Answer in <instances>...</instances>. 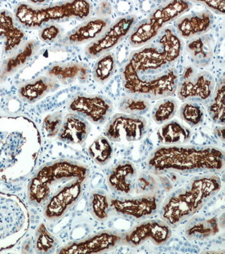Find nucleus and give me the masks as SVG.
<instances>
[{
	"instance_id": "f257e3e1",
	"label": "nucleus",
	"mask_w": 225,
	"mask_h": 254,
	"mask_svg": "<svg viewBox=\"0 0 225 254\" xmlns=\"http://www.w3.org/2000/svg\"><path fill=\"white\" fill-rule=\"evenodd\" d=\"M89 175L87 166L68 159L45 164L28 186L32 205L44 206V216L50 221L62 218L83 194Z\"/></svg>"
},
{
	"instance_id": "f03ea898",
	"label": "nucleus",
	"mask_w": 225,
	"mask_h": 254,
	"mask_svg": "<svg viewBox=\"0 0 225 254\" xmlns=\"http://www.w3.org/2000/svg\"><path fill=\"white\" fill-rule=\"evenodd\" d=\"M225 163L224 151L215 146H162L150 155L147 167L157 176L170 173L215 174L224 170Z\"/></svg>"
},
{
	"instance_id": "7ed1b4c3",
	"label": "nucleus",
	"mask_w": 225,
	"mask_h": 254,
	"mask_svg": "<svg viewBox=\"0 0 225 254\" xmlns=\"http://www.w3.org/2000/svg\"><path fill=\"white\" fill-rule=\"evenodd\" d=\"M222 180L214 174L195 176L168 195L160 208L161 219L172 228L193 216L219 193Z\"/></svg>"
},
{
	"instance_id": "20e7f679",
	"label": "nucleus",
	"mask_w": 225,
	"mask_h": 254,
	"mask_svg": "<svg viewBox=\"0 0 225 254\" xmlns=\"http://www.w3.org/2000/svg\"><path fill=\"white\" fill-rule=\"evenodd\" d=\"M128 95L148 101L170 97L177 91L179 73L173 67H155L128 60L121 73Z\"/></svg>"
},
{
	"instance_id": "39448f33",
	"label": "nucleus",
	"mask_w": 225,
	"mask_h": 254,
	"mask_svg": "<svg viewBox=\"0 0 225 254\" xmlns=\"http://www.w3.org/2000/svg\"><path fill=\"white\" fill-rule=\"evenodd\" d=\"M162 194L154 193L116 198L103 190L92 192L90 207L94 218L104 222L112 216H121L135 221L157 214L162 204Z\"/></svg>"
},
{
	"instance_id": "423d86ee",
	"label": "nucleus",
	"mask_w": 225,
	"mask_h": 254,
	"mask_svg": "<svg viewBox=\"0 0 225 254\" xmlns=\"http://www.w3.org/2000/svg\"><path fill=\"white\" fill-rule=\"evenodd\" d=\"M91 13L92 5L88 1H63L40 7L21 2L15 8L14 18L27 29H38L49 23L87 20Z\"/></svg>"
},
{
	"instance_id": "0eeeda50",
	"label": "nucleus",
	"mask_w": 225,
	"mask_h": 254,
	"mask_svg": "<svg viewBox=\"0 0 225 254\" xmlns=\"http://www.w3.org/2000/svg\"><path fill=\"white\" fill-rule=\"evenodd\" d=\"M192 6L193 3L186 1H168L161 4L148 17L134 26L129 35L131 47H142L151 43L167 24L177 20Z\"/></svg>"
},
{
	"instance_id": "6e6552de",
	"label": "nucleus",
	"mask_w": 225,
	"mask_h": 254,
	"mask_svg": "<svg viewBox=\"0 0 225 254\" xmlns=\"http://www.w3.org/2000/svg\"><path fill=\"white\" fill-rule=\"evenodd\" d=\"M29 214L17 196L0 193V240L22 238L29 226Z\"/></svg>"
},
{
	"instance_id": "1a4fd4ad",
	"label": "nucleus",
	"mask_w": 225,
	"mask_h": 254,
	"mask_svg": "<svg viewBox=\"0 0 225 254\" xmlns=\"http://www.w3.org/2000/svg\"><path fill=\"white\" fill-rule=\"evenodd\" d=\"M215 89V81L211 73L189 65L179 79L177 91L182 101L205 103L211 98Z\"/></svg>"
},
{
	"instance_id": "9d476101",
	"label": "nucleus",
	"mask_w": 225,
	"mask_h": 254,
	"mask_svg": "<svg viewBox=\"0 0 225 254\" xmlns=\"http://www.w3.org/2000/svg\"><path fill=\"white\" fill-rule=\"evenodd\" d=\"M137 21V16L135 15L117 19L99 38L88 45L85 49L86 55L89 59H95L109 53L130 34Z\"/></svg>"
},
{
	"instance_id": "9b49d317",
	"label": "nucleus",
	"mask_w": 225,
	"mask_h": 254,
	"mask_svg": "<svg viewBox=\"0 0 225 254\" xmlns=\"http://www.w3.org/2000/svg\"><path fill=\"white\" fill-rule=\"evenodd\" d=\"M68 111L95 125H103L111 116L113 106L104 96L77 93L68 105Z\"/></svg>"
},
{
	"instance_id": "f8f14e48",
	"label": "nucleus",
	"mask_w": 225,
	"mask_h": 254,
	"mask_svg": "<svg viewBox=\"0 0 225 254\" xmlns=\"http://www.w3.org/2000/svg\"><path fill=\"white\" fill-rule=\"evenodd\" d=\"M172 233L170 225L162 219L143 221L123 235L121 245L136 248L150 241L159 247L170 240Z\"/></svg>"
},
{
	"instance_id": "ddd939ff",
	"label": "nucleus",
	"mask_w": 225,
	"mask_h": 254,
	"mask_svg": "<svg viewBox=\"0 0 225 254\" xmlns=\"http://www.w3.org/2000/svg\"><path fill=\"white\" fill-rule=\"evenodd\" d=\"M146 127L145 119L140 116L117 114L106 126L105 134L113 142L136 141L144 136Z\"/></svg>"
},
{
	"instance_id": "4468645a",
	"label": "nucleus",
	"mask_w": 225,
	"mask_h": 254,
	"mask_svg": "<svg viewBox=\"0 0 225 254\" xmlns=\"http://www.w3.org/2000/svg\"><path fill=\"white\" fill-rule=\"evenodd\" d=\"M121 233L103 231L77 243L69 244L61 249L60 254H100L111 251L121 245Z\"/></svg>"
},
{
	"instance_id": "2eb2a0df",
	"label": "nucleus",
	"mask_w": 225,
	"mask_h": 254,
	"mask_svg": "<svg viewBox=\"0 0 225 254\" xmlns=\"http://www.w3.org/2000/svg\"><path fill=\"white\" fill-rule=\"evenodd\" d=\"M214 23L211 12L203 10L180 16L175 22V28L180 38L191 40L206 34Z\"/></svg>"
},
{
	"instance_id": "dca6fc26",
	"label": "nucleus",
	"mask_w": 225,
	"mask_h": 254,
	"mask_svg": "<svg viewBox=\"0 0 225 254\" xmlns=\"http://www.w3.org/2000/svg\"><path fill=\"white\" fill-rule=\"evenodd\" d=\"M111 24L109 18H93L85 21L59 40V43L66 46H78L88 42L91 43L103 34Z\"/></svg>"
},
{
	"instance_id": "f3484780",
	"label": "nucleus",
	"mask_w": 225,
	"mask_h": 254,
	"mask_svg": "<svg viewBox=\"0 0 225 254\" xmlns=\"http://www.w3.org/2000/svg\"><path fill=\"white\" fill-rule=\"evenodd\" d=\"M137 178L136 167L132 162L122 161L116 164L107 178L108 185L118 195H129L134 191Z\"/></svg>"
},
{
	"instance_id": "a211bd4d",
	"label": "nucleus",
	"mask_w": 225,
	"mask_h": 254,
	"mask_svg": "<svg viewBox=\"0 0 225 254\" xmlns=\"http://www.w3.org/2000/svg\"><path fill=\"white\" fill-rule=\"evenodd\" d=\"M27 142L22 133L0 132V171L13 167L18 162Z\"/></svg>"
},
{
	"instance_id": "6ab92c4d",
	"label": "nucleus",
	"mask_w": 225,
	"mask_h": 254,
	"mask_svg": "<svg viewBox=\"0 0 225 254\" xmlns=\"http://www.w3.org/2000/svg\"><path fill=\"white\" fill-rule=\"evenodd\" d=\"M16 22L9 11L0 10V41L5 54L18 50L26 38L25 32Z\"/></svg>"
},
{
	"instance_id": "aec40b11",
	"label": "nucleus",
	"mask_w": 225,
	"mask_h": 254,
	"mask_svg": "<svg viewBox=\"0 0 225 254\" xmlns=\"http://www.w3.org/2000/svg\"><path fill=\"white\" fill-rule=\"evenodd\" d=\"M91 130L88 121L78 115L69 113L64 118L58 133L61 141L82 145L87 140Z\"/></svg>"
},
{
	"instance_id": "412c9836",
	"label": "nucleus",
	"mask_w": 225,
	"mask_h": 254,
	"mask_svg": "<svg viewBox=\"0 0 225 254\" xmlns=\"http://www.w3.org/2000/svg\"><path fill=\"white\" fill-rule=\"evenodd\" d=\"M46 76L66 85L76 81L85 83L89 79L90 68L87 64L82 63L55 64L48 69Z\"/></svg>"
},
{
	"instance_id": "4be33fe9",
	"label": "nucleus",
	"mask_w": 225,
	"mask_h": 254,
	"mask_svg": "<svg viewBox=\"0 0 225 254\" xmlns=\"http://www.w3.org/2000/svg\"><path fill=\"white\" fill-rule=\"evenodd\" d=\"M59 87L58 81L48 76H42L22 85L18 90V95L23 101L34 104Z\"/></svg>"
},
{
	"instance_id": "5701e85b",
	"label": "nucleus",
	"mask_w": 225,
	"mask_h": 254,
	"mask_svg": "<svg viewBox=\"0 0 225 254\" xmlns=\"http://www.w3.org/2000/svg\"><path fill=\"white\" fill-rule=\"evenodd\" d=\"M194 65L204 67L209 65L214 56V42L210 35H203L190 40L186 46Z\"/></svg>"
},
{
	"instance_id": "b1692460",
	"label": "nucleus",
	"mask_w": 225,
	"mask_h": 254,
	"mask_svg": "<svg viewBox=\"0 0 225 254\" xmlns=\"http://www.w3.org/2000/svg\"><path fill=\"white\" fill-rule=\"evenodd\" d=\"M219 220L216 216L208 219L192 218L187 223L185 234L189 241H203L218 235L220 231Z\"/></svg>"
},
{
	"instance_id": "393cba45",
	"label": "nucleus",
	"mask_w": 225,
	"mask_h": 254,
	"mask_svg": "<svg viewBox=\"0 0 225 254\" xmlns=\"http://www.w3.org/2000/svg\"><path fill=\"white\" fill-rule=\"evenodd\" d=\"M159 142L165 146L183 145L191 137V130L177 120L168 122L157 132Z\"/></svg>"
},
{
	"instance_id": "a878e982",
	"label": "nucleus",
	"mask_w": 225,
	"mask_h": 254,
	"mask_svg": "<svg viewBox=\"0 0 225 254\" xmlns=\"http://www.w3.org/2000/svg\"><path fill=\"white\" fill-rule=\"evenodd\" d=\"M39 48V43L36 40H31L23 44L21 48L16 50L15 55L4 61L0 77L2 78L6 77L21 68L36 54Z\"/></svg>"
},
{
	"instance_id": "bb28decb",
	"label": "nucleus",
	"mask_w": 225,
	"mask_h": 254,
	"mask_svg": "<svg viewBox=\"0 0 225 254\" xmlns=\"http://www.w3.org/2000/svg\"><path fill=\"white\" fill-rule=\"evenodd\" d=\"M225 82L224 76L218 81L208 109L212 121L215 124L223 126L225 125Z\"/></svg>"
},
{
	"instance_id": "cd10ccee",
	"label": "nucleus",
	"mask_w": 225,
	"mask_h": 254,
	"mask_svg": "<svg viewBox=\"0 0 225 254\" xmlns=\"http://www.w3.org/2000/svg\"><path fill=\"white\" fill-rule=\"evenodd\" d=\"M116 69L115 55L112 52L105 53L99 57L94 65L92 76L97 83L103 84L107 82L114 75Z\"/></svg>"
},
{
	"instance_id": "c85d7f7f",
	"label": "nucleus",
	"mask_w": 225,
	"mask_h": 254,
	"mask_svg": "<svg viewBox=\"0 0 225 254\" xmlns=\"http://www.w3.org/2000/svg\"><path fill=\"white\" fill-rule=\"evenodd\" d=\"M178 108L177 102L174 98L171 97L161 98L154 106L151 116L157 124H165L175 116Z\"/></svg>"
},
{
	"instance_id": "c756f323",
	"label": "nucleus",
	"mask_w": 225,
	"mask_h": 254,
	"mask_svg": "<svg viewBox=\"0 0 225 254\" xmlns=\"http://www.w3.org/2000/svg\"><path fill=\"white\" fill-rule=\"evenodd\" d=\"M90 157L98 165L103 166L108 164L113 155V147L108 139L100 137L94 141L88 149Z\"/></svg>"
},
{
	"instance_id": "7c9ffc66",
	"label": "nucleus",
	"mask_w": 225,
	"mask_h": 254,
	"mask_svg": "<svg viewBox=\"0 0 225 254\" xmlns=\"http://www.w3.org/2000/svg\"><path fill=\"white\" fill-rule=\"evenodd\" d=\"M150 108L149 101L130 95L123 97L118 104L120 111L134 116H141L148 112Z\"/></svg>"
},
{
	"instance_id": "2f4dec72",
	"label": "nucleus",
	"mask_w": 225,
	"mask_h": 254,
	"mask_svg": "<svg viewBox=\"0 0 225 254\" xmlns=\"http://www.w3.org/2000/svg\"><path fill=\"white\" fill-rule=\"evenodd\" d=\"M179 116L191 127L201 125L204 120V112L202 106L195 102H186L179 110Z\"/></svg>"
},
{
	"instance_id": "473e14b6",
	"label": "nucleus",
	"mask_w": 225,
	"mask_h": 254,
	"mask_svg": "<svg viewBox=\"0 0 225 254\" xmlns=\"http://www.w3.org/2000/svg\"><path fill=\"white\" fill-rule=\"evenodd\" d=\"M35 244L38 253H47L55 247L54 237L47 231L44 224L40 225L36 232Z\"/></svg>"
},
{
	"instance_id": "72a5a7b5",
	"label": "nucleus",
	"mask_w": 225,
	"mask_h": 254,
	"mask_svg": "<svg viewBox=\"0 0 225 254\" xmlns=\"http://www.w3.org/2000/svg\"><path fill=\"white\" fill-rule=\"evenodd\" d=\"M135 192L137 194H148L158 191V184L153 176L145 173L138 176L135 184Z\"/></svg>"
},
{
	"instance_id": "f704fd0d",
	"label": "nucleus",
	"mask_w": 225,
	"mask_h": 254,
	"mask_svg": "<svg viewBox=\"0 0 225 254\" xmlns=\"http://www.w3.org/2000/svg\"><path fill=\"white\" fill-rule=\"evenodd\" d=\"M63 121V114L60 112L48 114L44 118L43 126L48 137H54L58 134Z\"/></svg>"
},
{
	"instance_id": "c9c22d12",
	"label": "nucleus",
	"mask_w": 225,
	"mask_h": 254,
	"mask_svg": "<svg viewBox=\"0 0 225 254\" xmlns=\"http://www.w3.org/2000/svg\"><path fill=\"white\" fill-rule=\"evenodd\" d=\"M61 29L58 26L54 23L48 24L43 28L39 33V37L43 42L52 43L56 40L60 35Z\"/></svg>"
},
{
	"instance_id": "e433bc0d",
	"label": "nucleus",
	"mask_w": 225,
	"mask_h": 254,
	"mask_svg": "<svg viewBox=\"0 0 225 254\" xmlns=\"http://www.w3.org/2000/svg\"><path fill=\"white\" fill-rule=\"evenodd\" d=\"M194 2L202 4L217 14H225V1H198Z\"/></svg>"
},
{
	"instance_id": "4c0bfd02",
	"label": "nucleus",
	"mask_w": 225,
	"mask_h": 254,
	"mask_svg": "<svg viewBox=\"0 0 225 254\" xmlns=\"http://www.w3.org/2000/svg\"><path fill=\"white\" fill-rule=\"evenodd\" d=\"M112 10L111 4L107 1H103L97 7L96 13L99 17L108 18V16L112 13Z\"/></svg>"
},
{
	"instance_id": "58836bf2",
	"label": "nucleus",
	"mask_w": 225,
	"mask_h": 254,
	"mask_svg": "<svg viewBox=\"0 0 225 254\" xmlns=\"http://www.w3.org/2000/svg\"><path fill=\"white\" fill-rule=\"evenodd\" d=\"M215 132L217 137L222 141H225V127H218L215 130Z\"/></svg>"
}]
</instances>
